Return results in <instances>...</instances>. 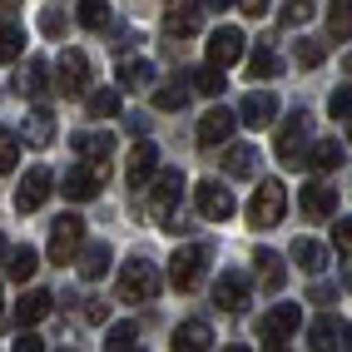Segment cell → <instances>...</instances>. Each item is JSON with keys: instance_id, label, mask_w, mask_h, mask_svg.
Returning a JSON list of instances; mask_svg holds the SVG:
<instances>
[{"instance_id": "obj_50", "label": "cell", "mask_w": 352, "mask_h": 352, "mask_svg": "<svg viewBox=\"0 0 352 352\" xmlns=\"http://www.w3.org/2000/svg\"><path fill=\"white\" fill-rule=\"evenodd\" d=\"M347 288H352V268H347Z\"/></svg>"}, {"instance_id": "obj_42", "label": "cell", "mask_w": 352, "mask_h": 352, "mask_svg": "<svg viewBox=\"0 0 352 352\" xmlns=\"http://www.w3.org/2000/svg\"><path fill=\"white\" fill-rule=\"evenodd\" d=\"M40 30H45V35H50V40H60V35H65L69 25H65V15H60L55 6H45V10H40Z\"/></svg>"}, {"instance_id": "obj_29", "label": "cell", "mask_w": 352, "mask_h": 352, "mask_svg": "<svg viewBox=\"0 0 352 352\" xmlns=\"http://www.w3.org/2000/svg\"><path fill=\"white\" fill-rule=\"evenodd\" d=\"M327 35L352 40V0H333V10H327Z\"/></svg>"}, {"instance_id": "obj_47", "label": "cell", "mask_w": 352, "mask_h": 352, "mask_svg": "<svg viewBox=\"0 0 352 352\" xmlns=\"http://www.w3.org/2000/svg\"><path fill=\"white\" fill-rule=\"evenodd\" d=\"M40 347H45V342H40V338L30 333V327H25V333L15 338V352H40Z\"/></svg>"}, {"instance_id": "obj_43", "label": "cell", "mask_w": 352, "mask_h": 352, "mask_svg": "<svg viewBox=\"0 0 352 352\" xmlns=\"http://www.w3.org/2000/svg\"><path fill=\"white\" fill-rule=\"evenodd\" d=\"M30 144H50V109H35V120H30Z\"/></svg>"}, {"instance_id": "obj_1", "label": "cell", "mask_w": 352, "mask_h": 352, "mask_svg": "<svg viewBox=\"0 0 352 352\" xmlns=\"http://www.w3.org/2000/svg\"><path fill=\"white\" fill-rule=\"evenodd\" d=\"M179 204H184V174L179 169L149 179V214L159 228H179Z\"/></svg>"}, {"instance_id": "obj_30", "label": "cell", "mask_w": 352, "mask_h": 352, "mask_svg": "<svg viewBox=\"0 0 352 352\" xmlns=\"http://www.w3.org/2000/svg\"><path fill=\"white\" fill-rule=\"evenodd\" d=\"M69 144H75L80 154H89L95 164H104V159H109V149H114V139H109V134H75Z\"/></svg>"}, {"instance_id": "obj_22", "label": "cell", "mask_w": 352, "mask_h": 352, "mask_svg": "<svg viewBox=\"0 0 352 352\" xmlns=\"http://www.w3.org/2000/svg\"><path fill=\"white\" fill-rule=\"evenodd\" d=\"M293 263H298L302 273H322V268H327V248H322L318 239H298V243H293Z\"/></svg>"}, {"instance_id": "obj_24", "label": "cell", "mask_w": 352, "mask_h": 352, "mask_svg": "<svg viewBox=\"0 0 352 352\" xmlns=\"http://www.w3.org/2000/svg\"><path fill=\"white\" fill-rule=\"evenodd\" d=\"M253 263H258V283H263L268 293H278V288H283V278H288V268H283V258H278V253H258L253 258Z\"/></svg>"}, {"instance_id": "obj_11", "label": "cell", "mask_w": 352, "mask_h": 352, "mask_svg": "<svg viewBox=\"0 0 352 352\" xmlns=\"http://www.w3.org/2000/svg\"><path fill=\"white\" fill-rule=\"evenodd\" d=\"M302 134H308V114H288V120L283 124H278V164H288V169H293V164L302 159V144H298V139Z\"/></svg>"}, {"instance_id": "obj_9", "label": "cell", "mask_w": 352, "mask_h": 352, "mask_svg": "<svg viewBox=\"0 0 352 352\" xmlns=\"http://www.w3.org/2000/svg\"><path fill=\"white\" fill-rule=\"evenodd\" d=\"M55 80H60V95H85L89 89V55L85 50H65Z\"/></svg>"}, {"instance_id": "obj_21", "label": "cell", "mask_w": 352, "mask_h": 352, "mask_svg": "<svg viewBox=\"0 0 352 352\" xmlns=\"http://www.w3.org/2000/svg\"><path fill=\"white\" fill-rule=\"evenodd\" d=\"M342 333H347V327H342V318H333V313H327V318H318L313 327H308V347H338L342 342Z\"/></svg>"}, {"instance_id": "obj_16", "label": "cell", "mask_w": 352, "mask_h": 352, "mask_svg": "<svg viewBox=\"0 0 352 352\" xmlns=\"http://www.w3.org/2000/svg\"><path fill=\"white\" fill-rule=\"evenodd\" d=\"M60 189L75 199V204H89V199L100 194V169H89V164H75V169L60 179Z\"/></svg>"}, {"instance_id": "obj_33", "label": "cell", "mask_w": 352, "mask_h": 352, "mask_svg": "<svg viewBox=\"0 0 352 352\" xmlns=\"http://www.w3.org/2000/svg\"><path fill=\"white\" fill-rule=\"evenodd\" d=\"M80 25L85 30H104L109 25V0H80Z\"/></svg>"}, {"instance_id": "obj_10", "label": "cell", "mask_w": 352, "mask_h": 352, "mask_svg": "<svg viewBox=\"0 0 352 352\" xmlns=\"http://www.w3.org/2000/svg\"><path fill=\"white\" fill-rule=\"evenodd\" d=\"M233 129H239V114L219 104V109H208L204 120H199V144H204V149H219V144H228Z\"/></svg>"}, {"instance_id": "obj_39", "label": "cell", "mask_w": 352, "mask_h": 352, "mask_svg": "<svg viewBox=\"0 0 352 352\" xmlns=\"http://www.w3.org/2000/svg\"><path fill=\"white\" fill-rule=\"evenodd\" d=\"M134 333H139L134 322H114L109 338H104V347H109V352H124V347H134Z\"/></svg>"}, {"instance_id": "obj_37", "label": "cell", "mask_w": 352, "mask_h": 352, "mask_svg": "<svg viewBox=\"0 0 352 352\" xmlns=\"http://www.w3.org/2000/svg\"><path fill=\"white\" fill-rule=\"evenodd\" d=\"M278 20H283L288 30L308 25V20H313V0H288V6H283V15H278Z\"/></svg>"}, {"instance_id": "obj_8", "label": "cell", "mask_w": 352, "mask_h": 352, "mask_svg": "<svg viewBox=\"0 0 352 352\" xmlns=\"http://www.w3.org/2000/svg\"><path fill=\"white\" fill-rule=\"evenodd\" d=\"M50 189H55V174L35 164V169H30L25 179H20V189H15V208H20V214H35V208H40L45 199H50Z\"/></svg>"}, {"instance_id": "obj_41", "label": "cell", "mask_w": 352, "mask_h": 352, "mask_svg": "<svg viewBox=\"0 0 352 352\" xmlns=\"http://www.w3.org/2000/svg\"><path fill=\"white\" fill-rule=\"evenodd\" d=\"M322 65V40H298V69H318Z\"/></svg>"}, {"instance_id": "obj_20", "label": "cell", "mask_w": 352, "mask_h": 352, "mask_svg": "<svg viewBox=\"0 0 352 352\" xmlns=\"http://www.w3.org/2000/svg\"><path fill=\"white\" fill-rule=\"evenodd\" d=\"M80 258V278L85 283H95V278H104L109 273V263H114V248L109 243H89L85 253H75Z\"/></svg>"}, {"instance_id": "obj_13", "label": "cell", "mask_w": 352, "mask_h": 352, "mask_svg": "<svg viewBox=\"0 0 352 352\" xmlns=\"http://www.w3.org/2000/svg\"><path fill=\"white\" fill-rule=\"evenodd\" d=\"M298 208L308 219H333L338 214V184H308V189L298 194Z\"/></svg>"}, {"instance_id": "obj_15", "label": "cell", "mask_w": 352, "mask_h": 352, "mask_svg": "<svg viewBox=\"0 0 352 352\" xmlns=\"http://www.w3.org/2000/svg\"><path fill=\"white\" fill-rule=\"evenodd\" d=\"M214 302H219L223 313H243V308H248V278H239V273H219Z\"/></svg>"}, {"instance_id": "obj_38", "label": "cell", "mask_w": 352, "mask_h": 352, "mask_svg": "<svg viewBox=\"0 0 352 352\" xmlns=\"http://www.w3.org/2000/svg\"><path fill=\"white\" fill-rule=\"evenodd\" d=\"M15 164H20V139L10 129H0V174H10Z\"/></svg>"}, {"instance_id": "obj_25", "label": "cell", "mask_w": 352, "mask_h": 352, "mask_svg": "<svg viewBox=\"0 0 352 352\" xmlns=\"http://www.w3.org/2000/svg\"><path fill=\"white\" fill-rule=\"evenodd\" d=\"M302 159H308L318 174H327V169H338V164H342V144H338V139H318V144L302 154Z\"/></svg>"}, {"instance_id": "obj_44", "label": "cell", "mask_w": 352, "mask_h": 352, "mask_svg": "<svg viewBox=\"0 0 352 352\" xmlns=\"http://www.w3.org/2000/svg\"><path fill=\"white\" fill-rule=\"evenodd\" d=\"M154 109H164V114L184 109V89H154Z\"/></svg>"}, {"instance_id": "obj_17", "label": "cell", "mask_w": 352, "mask_h": 352, "mask_svg": "<svg viewBox=\"0 0 352 352\" xmlns=\"http://www.w3.org/2000/svg\"><path fill=\"white\" fill-rule=\"evenodd\" d=\"M154 169H159V149L154 144H139L134 154H129V169H124V179H129V189L139 194V189H149V179H154Z\"/></svg>"}, {"instance_id": "obj_28", "label": "cell", "mask_w": 352, "mask_h": 352, "mask_svg": "<svg viewBox=\"0 0 352 352\" xmlns=\"http://www.w3.org/2000/svg\"><path fill=\"white\" fill-rule=\"evenodd\" d=\"M45 85H50V65H45V60H30L25 69H20V89H25L30 100L45 95Z\"/></svg>"}, {"instance_id": "obj_31", "label": "cell", "mask_w": 352, "mask_h": 352, "mask_svg": "<svg viewBox=\"0 0 352 352\" xmlns=\"http://www.w3.org/2000/svg\"><path fill=\"white\" fill-rule=\"evenodd\" d=\"M35 268H40V253H35V248H15V253H10V263H6V273L15 278V283L35 278Z\"/></svg>"}, {"instance_id": "obj_45", "label": "cell", "mask_w": 352, "mask_h": 352, "mask_svg": "<svg viewBox=\"0 0 352 352\" xmlns=\"http://www.w3.org/2000/svg\"><path fill=\"white\" fill-rule=\"evenodd\" d=\"M333 243H338L342 253H352V219H338V223H333Z\"/></svg>"}, {"instance_id": "obj_14", "label": "cell", "mask_w": 352, "mask_h": 352, "mask_svg": "<svg viewBox=\"0 0 352 352\" xmlns=\"http://www.w3.org/2000/svg\"><path fill=\"white\" fill-rule=\"evenodd\" d=\"M239 55H243V35L233 30V25H219L214 35H208V65H239Z\"/></svg>"}, {"instance_id": "obj_36", "label": "cell", "mask_w": 352, "mask_h": 352, "mask_svg": "<svg viewBox=\"0 0 352 352\" xmlns=\"http://www.w3.org/2000/svg\"><path fill=\"white\" fill-rule=\"evenodd\" d=\"M149 75H154V65H149V60H129V65H120V85H124V89L149 85Z\"/></svg>"}, {"instance_id": "obj_51", "label": "cell", "mask_w": 352, "mask_h": 352, "mask_svg": "<svg viewBox=\"0 0 352 352\" xmlns=\"http://www.w3.org/2000/svg\"><path fill=\"white\" fill-rule=\"evenodd\" d=\"M347 75H352V55H347Z\"/></svg>"}, {"instance_id": "obj_32", "label": "cell", "mask_w": 352, "mask_h": 352, "mask_svg": "<svg viewBox=\"0 0 352 352\" xmlns=\"http://www.w3.org/2000/svg\"><path fill=\"white\" fill-rule=\"evenodd\" d=\"M223 69L219 65H204V69H194V89H199V95H208V100H219L223 95Z\"/></svg>"}, {"instance_id": "obj_19", "label": "cell", "mask_w": 352, "mask_h": 352, "mask_svg": "<svg viewBox=\"0 0 352 352\" xmlns=\"http://www.w3.org/2000/svg\"><path fill=\"white\" fill-rule=\"evenodd\" d=\"M204 347H214V333H208L204 318H189L174 327V352H204Z\"/></svg>"}, {"instance_id": "obj_18", "label": "cell", "mask_w": 352, "mask_h": 352, "mask_svg": "<svg viewBox=\"0 0 352 352\" xmlns=\"http://www.w3.org/2000/svg\"><path fill=\"white\" fill-rule=\"evenodd\" d=\"M239 120H243V124H253V129H268V124L278 120V100H273V95H263V89H253V95L243 100V109H239Z\"/></svg>"}, {"instance_id": "obj_49", "label": "cell", "mask_w": 352, "mask_h": 352, "mask_svg": "<svg viewBox=\"0 0 352 352\" xmlns=\"http://www.w3.org/2000/svg\"><path fill=\"white\" fill-rule=\"evenodd\" d=\"M347 144H352V120H347Z\"/></svg>"}, {"instance_id": "obj_7", "label": "cell", "mask_w": 352, "mask_h": 352, "mask_svg": "<svg viewBox=\"0 0 352 352\" xmlns=\"http://www.w3.org/2000/svg\"><path fill=\"white\" fill-rule=\"evenodd\" d=\"M169 283L179 293H189V288L204 283V248H174V258H169Z\"/></svg>"}, {"instance_id": "obj_26", "label": "cell", "mask_w": 352, "mask_h": 352, "mask_svg": "<svg viewBox=\"0 0 352 352\" xmlns=\"http://www.w3.org/2000/svg\"><path fill=\"white\" fill-rule=\"evenodd\" d=\"M258 169V144H233L223 149V174H253Z\"/></svg>"}, {"instance_id": "obj_4", "label": "cell", "mask_w": 352, "mask_h": 352, "mask_svg": "<svg viewBox=\"0 0 352 352\" xmlns=\"http://www.w3.org/2000/svg\"><path fill=\"white\" fill-rule=\"evenodd\" d=\"M298 333V302H273V308L258 318V342L263 347H288V338Z\"/></svg>"}, {"instance_id": "obj_35", "label": "cell", "mask_w": 352, "mask_h": 352, "mask_svg": "<svg viewBox=\"0 0 352 352\" xmlns=\"http://www.w3.org/2000/svg\"><path fill=\"white\" fill-rule=\"evenodd\" d=\"M20 55H25V30L0 25V60H20Z\"/></svg>"}, {"instance_id": "obj_48", "label": "cell", "mask_w": 352, "mask_h": 352, "mask_svg": "<svg viewBox=\"0 0 352 352\" xmlns=\"http://www.w3.org/2000/svg\"><path fill=\"white\" fill-rule=\"evenodd\" d=\"M223 6H233V0H208V10H223Z\"/></svg>"}, {"instance_id": "obj_12", "label": "cell", "mask_w": 352, "mask_h": 352, "mask_svg": "<svg viewBox=\"0 0 352 352\" xmlns=\"http://www.w3.org/2000/svg\"><path fill=\"white\" fill-rule=\"evenodd\" d=\"M164 25H169V35H194L204 25V0H169L164 6Z\"/></svg>"}, {"instance_id": "obj_3", "label": "cell", "mask_w": 352, "mask_h": 352, "mask_svg": "<svg viewBox=\"0 0 352 352\" xmlns=\"http://www.w3.org/2000/svg\"><path fill=\"white\" fill-rule=\"evenodd\" d=\"M154 293H159V268L149 263V258L134 253L129 263L120 268V298H124V302H149Z\"/></svg>"}, {"instance_id": "obj_27", "label": "cell", "mask_w": 352, "mask_h": 352, "mask_svg": "<svg viewBox=\"0 0 352 352\" xmlns=\"http://www.w3.org/2000/svg\"><path fill=\"white\" fill-rule=\"evenodd\" d=\"M248 75H253V80H278V75H283V60H278L268 45H258L253 60H248Z\"/></svg>"}, {"instance_id": "obj_2", "label": "cell", "mask_w": 352, "mask_h": 352, "mask_svg": "<svg viewBox=\"0 0 352 352\" xmlns=\"http://www.w3.org/2000/svg\"><path fill=\"white\" fill-rule=\"evenodd\" d=\"M288 214V189L278 179H258V189H253V204H248V219L253 228H278Z\"/></svg>"}, {"instance_id": "obj_5", "label": "cell", "mask_w": 352, "mask_h": 352, "mask_svg": "<svg viewBox=\"0 0 352 352\" xmlns=\"http://www.w3.org/2000/svg\"><path fill=\"white\" fill-rule=\"evenodd\" d=\"M80 248H85V219L80 214L55 219V228H50V258H55V263H75Z\"/></svg>"}, {"instance_id": "obj_46", "label": "cell", "mask_w": 352, "mask_h": 352, "mask_svg": "<svg viewBox=\"0 0 352 352\" xmlns=\"http://www.w3.org/2000/svg\"><path fill=\"white\" fill-rule=\"evenodd\" d=\"M233 6H239L243 15H253V20H258V15H263V10L273 6V0H233Z\"/></svg>"}, {"instance_id": "obj_23", "label": "cell", "mask_w": 352, "mask_h": 352, "mask_svg": "<svg viewBox=\"0 0 352 352\" xmlns=\"http://www.w3.org/2000/svg\"><path fill=\"white\" fill-rule=\"evenodd\" d=\"M45 313H50V293H40V288H35V293H25V298L15 302V322H20V327H35Z\"/></svg>"}, {"instance_id": "obj_40", "label": "cell", "mask_w": 352, "mask_h": 352, "mask_svg": "<svg viewBox=\"0 0 352 352\" xmlns=\"http://www.w3.org/2000/svg\"><path fill=\"white\" fill-rule=\"evenodd\" d=\"M327 114H333V120H352V85H342V89L327 95Z\"/></svg>"}, {"instance_id": "obj_6", "label": "cell", "mask_w": 352, "mask_h": 352, "mask_svg": "<svg viewBox=\"0 0 352 352\" xmlns=\"http://www.w3.org/2000/svg\"><path fill=\"white\" fill-rule=\"evenodd\" d=\"M194 204H199V214H204L208 223H223V219H233V208H239V204H233V194L223 189L219 179H204L199 189H194Z\"/></svg>"}, {"instance_id": "obj_34", "label": "cell", "mask_w": 352, "mask_h": 352, "mask_svg": "<svg viewBox=\"0 0 352 352\" xmlns=\"http://www.w3.org/2000/svg\"><path fill=\"white\" fill-rule=\"evenodd\" d=\"M85 109L95 114V120H114V114H120V89H95Z\"/></svg>"}]
</instances>
